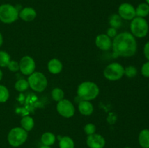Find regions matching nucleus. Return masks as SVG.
Listing matches in <instances>:
<instances>
[{"label": "nucleus", "mask_w": 149, "mask_h": 148, "mask_svg": "<svg viewBox=\"0 0 149 148\" xmlns=\"http://www.w3.org/2000/svg\"><path fill=\"white\" fill-rule=\"evenodd\" d=\"M112 48L116 56L130 57L135 55L138 45L132 33L123 32L115 36L112 42Z\"/></svg>", "instance_id": "obj_1"}, {"label": "nucleus", "mask_w": 149, "mask_h": 148, "mask_svg": "<svg viewBox=\"0 0 149 148\" xmlns=\"http://www.w3.org/2000/svg\"><path fill=\"white\" fill-rule=\"evenodd\" d=\"M98 86L91 81H85L80 84L77 89V94L82 100L90 101L95 99L99 94Z\"/></svg>", "instance_id": "obj_2"}, {"label": "nucleus", "mask_w": 149, "mask_h": 148, "mask_svg": "<svg viewBox=\"0 0 149 148\" xmlns=\"http://www.w3.org/2000/svg\"><path fill=\"white\" fill-rule=\"evenodd\" d=\"M149 26L147 20L143 17H135L130 23L131 33L135 37L143 38L148 33Z\"/></svg>", "instance_id": "obj_3"}, {"label": "nucleus", "mask_w": 149, "mask_h": 148, "mask_svg": "<svg viewBox=\"0 0 149 148\" xmlns=\"http://www.w3.org/2000/svg\"><path fill=\"white\" fill-rule=\"evenodd\" d=\"M19 17V12L15 7L10 4L0 5V21L6 24L14 23Z\"/></svg>", "instance_id": "obj_4"}, {"label": "nucleus", "mask_w": 149, "mask_h": 148, "mask_svg": "<svg viewBox=\"0 0 149 148\" xmlns=\"http://www.w3.org/2000/svg\"><path fill=\"white\" fill-rule=\"evenodd\" d=\"M28 138V133L21 127H15L10 131L7 136V140L11 146L19 147L25 143Z\"/></svg>", "instance_id": "obj_5"}, {"label": "nucleus", "mask_w": 149, "mask_h": 148, "mask_svg": "<svg viewBox=\"0 0 149 148\" xmlns=\"http://www.w3.org/2000/svg\"><path fill=\"white\" fill-rule=\"evenodd\" d=\"M29 86L36 92H42L47 86L46 76L41 72H33L28 78Z\"/></svg>", "instance_id": "obj_6"}, {"label": "nucleus", "mask_w": 149, "mask_h": 148, "mask_svg": "<svg viewBox=\"0 0 149 148\" xmlns=\"http://www.w3.org/2000/svg\"><path fill=\"white\" fill-rule=\"evenodd\" d=\"M105 78L110 81H117L125 75V68L118 62H113L106 67L103 71Z\"/></svg>", "instance_id": "obj_7"}, {"label": "nucleus", "mask_w": 149, "mask_h": 148, "mask_svg": "<svg viewBox=\"0 0 149 148\" xmlns=\"http://www.w3.org/2000/svg\"><path fill=\"white\" fill-rule=\"evenodd\" d=\"M57 110L61 116L64 118H71L75 113L74 104L69 100L63 99L57 104Z\"/></svg>", "instance_id": "obj_8"}, {"label": "nucleus", "mask_w": 149, "mask_h": 148, "mask_svg": "<svg viewBox=\"0 0 149 148\" xmlns=\"http://www.w3.org/2000/svg\"><path fill=\"white\" fill-rule=\"evenodd\" d=\"M36 64L33 58L30 56H24L19 62V70L24 75H30L34 72Z\"/></svg>", "instance_id": "obj_9"}, {"label": "nucleus", "mask_w": 149, "mask_h": 148, "mask_svg": "<svg viewBox=\"0 0 149 148\" xmlns=\"http://www.w3.org/2000/svg\"><path fill=\"white\" fill-rule=\"evenodd\" d=\"M119 15L121 18L126 20H132L136 17L135 8L130 3H122L118 9Z\"/></svg>", "instance_id": "obj_10"}, {"label": "nucleus", "mask_w": 149, "mask_h": 148, "mask_svg": "<svg viewBox=\"0 0 149 148\" xmlns=\"http://www.w3.org/2000/svg\"><path fill=\"white\" fill-rule=\"evenodd\" d=\"M87 145L90 148H103L106 145V141L101 135L93 133L87 136Z\"/></svg>", "instance_id": "obj_11"}, {"label": "nucleus", "mask_w": 149, "mask_h": 148, "mask_svg": "<svg viewBox=\"0 0 149 148\" xmlns=\"http://www.w3.org/2000/svg\"><path fill=\"white\" fill-rule=\"evenodd\" d=\"M95 44L101 50L107 51L112 46V41L107 34H100L96 37Z\"/></svg>", "instance_id": "obj_12"}, {"label": "nucleus", "mask_w": 149, "mask_h": 148, "mask_svg": "<svg viewBox=\"0 0 149 148\" xmlns=\"http://www.w3.org/2000/svg\"><path fill=\"white\" fill-rule=\"evenodd\" d=\"M19 17L26 22L33 21L36 17V12L32 7H24L19 12Z\"/></svg>", "instance_id": "obj_13"}, {"label": "nucleus", "mask_w": 149, "mask_h": 148, "mask_svg": "<svg viewBox=\"0 0 149 148\" xmlns=\"http://www.w3.org/2000/svg\"><path fill=\"white\" fill-rule=\"evenodd\" d=\"M47 68L51 73L58 74L63 70V64L59 59L54 58L49 61L47 64Z\"/></svg>", "instance_id": "obj_14"}, {"label": "nucleus", "mask_w": 149, "mask_h": 148, "mask_svg": "<svg viewBox=\"0 0 149 148\" xmlns=\"http://www.w3.org/2000/svg\"><path fill=\"white\" fill-rule=\"evenodd\" d=\"M79 111L83 115H90L93 113V105L89 101L82 100L79 104Z\"/></svg>", "instance_id": "obj_15"}, {"label": "nucleus", "mask_w": 149, "mask_h": 148, "mask_svg": "<svg viewBox=\"0 0 149 148\" xmlns=\"http://www.w3.org/2000/svg\"><path fill=\"white\" fill-rule=\"evenodd\" d=\"M138 142L142 148H149V129H143L140 132Z\"/></svg>", "instance_id": "obj_16"}, {"label": "nucleus", "mask_w": 149, "mask_h": 148, "mask_svg": "<svg viewBox=\"0 0 149 148\" xmlns=\"http://www.w3.org/2000/svg\"><path fill=\"white\" fill-rule=\"evenodd\" d=\"M135 13L136 17L145 18L149 15V5L147 3H141L138 4V7L135 8Z\"/></svg>", "instance_id": "obj_17"}, {"label": "nucleus", "mask_w": 149, "mask_h": 148, "mask_svg": "<svg viewBox=\"0 0 149 148\" xmlns=\"http://www.w3.org/2000/svg\"><path fill=\"white\" fill-rule=\"evenodd\" d=\"M20 124H21V128H23L26 131L32 130V129L34 126V121H33V118L31 116H25L20 120Z\"/></svg>", "instance_id": "obj_18"}, {"label": "nucleus", "mask_w": 149, "mask_h": 148, "mask_svg": "<svg viewBox=\"0 0 149 148\" xmlns=\"http://www.w3.org/2000/svg\"><path fill=\"white\" fill-rule=\"evenodd\" d=\"M55 139L56 138L53 133H50V132H46L42 134V137H41V141L44 145L50 146L55 143Z\"/></svg>", "instance_id": "obj_19"}, {"label": "nucleus", "mask_w": 149, "mask_h": 148, "mask_svg": "<svg viewBox=\"0 0 149 148\" xmlns=\"http://www.w3.org/2000/svg\"><path fill=\"white\" fill-rule=\"evenodd\" d=\"M60 148H74V142L69 136H63L60 139Z\"/></svg>", "instance_id": "obj_20"}, {"label": "nucleus", "mask_w": 149, "mask_h": 148, "mask_svg": "<svg viewBox=\"0 0 149 148\" xmlns=\"http://www.w3.org/2000/svg\"><path fill=\"white\" fill-rule=\"evenodd\" d=\"M10 55L4 51H0V67H7L10 62Z\"/></svg>", "instance_id": "obj_21"}, {"label": "nucleus", "mask_w": 149, "mask_h": 148, "mask_svg": "<svg viewBox=\"0 0 149 148\" xmlns=\"http://www.w3.org/2000/svg\"><path fill=\"white\" fill-rule=\"evenodd\" d=\"M29 87V84L28 81L26 79H20L18 81H16L15 84V88L17 91H24Z\"/></svg>", "instance_id": "obj_22"}, {"label": "nucleus", "mask_w": 149, "mask_h": 148, "mask_svg": "<svg viewBox=\"0 0 149 148\" xmlns=\"http://www.w3.org/2000/svg\"><path fill=\"white\" fill-rule=\"evenodd\" d=\"M10 97L9 90L4 85L0 84V103H4L8 100Z\"/></svg>", "instance_id": "obj_23"}, {"label": "nucleus", "mask_w": 149, "mask_h": 148, "mask_svg": "<svg viewBox=\"0 0 149 148\" xmlns=\"http://www.w3.org/2000/svg\"><path fill=\"white\" fill-rule=\"evenodd\" d=\"M110 24L113 28H119L122 25V18L119 15H112L110 17Z\"/></svg>", "instance_id": "obj_24"}, {"label": "nucleus", "mask_w": 149, "mask_h": 148, "mask_svg": "<svg viewBox=\"0 0 149 148\" xmlns=\"http://www.w3.org/2000/svg\"><path fill=\"white\" fill-rule=\"evenodd\" d=\"M52 97L55 101L60 102L64 97L63 91L60 88H55L52 91Z\"/></svg>", "instance_id": "obj_25"}, {"label": "nucleus", "mask_w": 149, "mask_h": 148, "mask_svg": "<svg viewBox=\"0 0 149 148\" xmlns=\"http://www.w3.org/2000/svg\"><path fill=\"white\" fill-rule=\"evenodd\" d=\"M137 74H138V70L135 66L130 65L125 68V75H126L128 78H133L136 76Z\"/></svg>", "instance_id": "obj_26"}, {"label": "nucleus", "mask_w": 149, "mask_h": 148, "mask_svg": "<svg viewBox=\"0 0 149 148\" xmlns=\"http://www.w3.org/2000/svg\"><path fill=\"white\" fill-rule=\"evenodd\" d=\"M84 132L87 133V135H91L95 133L96 131V127L94 124L93 123H88L84 126Z\"/></svg>", "instance_id": "obj_27"}, {"label": "nucleus", "mask_w": 149, "mask_h": 148, "mask_svg": "<svg viewBox=\"0 0 149 148\" xmlns=\"http://www.w3.org/2000/svg\"><path fill=\"white\" fill-rule=\"evenodd\" d=\"M7 68L12 72H16L19 70V63L15 60H10L7 65Z\"/></svg>", "instance_id": "obj_28"}, {"label": "nucleus", "mask_w": 149, "mask_h": 148, "mask_svg": "<svg viewBox=\"0 0 149 148\" xmlns=\"http://www.w3.org/2000/svg\"><path fill=\"white\" fill-rule=\"evenodd\" d=\"M141 74L146 78H149V61L143 65L141 68Z\"/></svg>", "instance_id": "obj_29"}, {"label": "nucleus", "mask_w": 149, "mask_h": 148, "mask_svg": "<svg viewBox=\"0 0 149 148\" xmlns=\"http://www.w3.org/2000/svg\"><path fill=\"white\" fill-rule=\"evenodd\" d=\"M143 53L145 57L148 59V61H149V41L146 43V44L144 45Z\"/></svg>", "instance_id": "obj_30"}, {"label": "nucleus", "mask_w": 149, "mask_h": 148, "mask_svg": "<svg viewBox=\"0 0 149 148\" xmlns=\"http://www.w3.org/2000/svg\"><path fill=\"white\" fill-rule=\"evenodd\" d=\"M108 33V36L109 37H113V36H116V29L113 28H111L108 30L107 31Z\"/></svg>", "instance_id": "obj_31"}, {"label": "nucleus", "mask_w": 149, "mask_h": 148, "mask_svg": "<svg viewBox=\"0 0 149 148\" xmlns=\"http://www.w3.org/2000/svg\"><path fill=\"white\" fill-rule=\"evenodd\" d=\"M2 44H3V36L2 35H1V33H0V47L1 46Z\"/></svg>", "instance_id": "obj_32"}, {"label": "nucleus", "mask_w": 149, "mask_h": 148, "mask_svg": "<svg viewBox=\"0 0 149 148\" xmlns=\"http://www.w3.org/2000/svg\"><path fill=\"white\" fill-rule=\"evenodd\" d=\"M2 77H3V73H2V71H1V70L0 69V81L1 80Z\"/></svg>", "instance_id": "obj_33"}, {"label": "nucleus", "mask_w": 149, "mask_h": 148, "mask_svg": "<svg viewBox=\"0 0 149 148\" xmlns=\"http://www.w3.org/2000/svg\"><path fill=\"white\" fill-rule=\"evenodd\" d=\"M40 148H51L49 146H47V145H42Z\"/></svg>", "instance_id": "obj_34"}, {"label": "nucleus", "mask_w": 149, "mask_h": 148, "mask_svg": "<svg viewBox=\"0 0 149 148\" xmlns=\"http://www.w3.org/2000/svg\"><path fill=\"white\" fill-rule=\"evenodd\" d=\"M146 3H147L149 5V0H146Z\"/></svg>", "instance_id": "obj_35"}, {"label": "nucleus", "mask_w": 149, "mask_h": 148, "mask_svg": "<svg viewBox=\"0 0 149 148\" xmlns=\"http://www.w3.org/2000/svg\"><path fill=\"white\" fill-rule=\"evenodd\" d=\"M125 148H130V147H125Z\"/></svg>", "instance_id": "obj_36"}, {"label": "nucleus", "mask_w": 149, "mask_h": 148, "mask_svg": "<svg viewBox=\"0 0 149 148\" xmlns=\"http://www.w3.org/2000/svg\"><path fill=\"white\" fill-rule=\"evenodd\" d=\"M0 22H1V21H0Z\"/></svg>", "instance_id": "obj_37"}]
</instances>
